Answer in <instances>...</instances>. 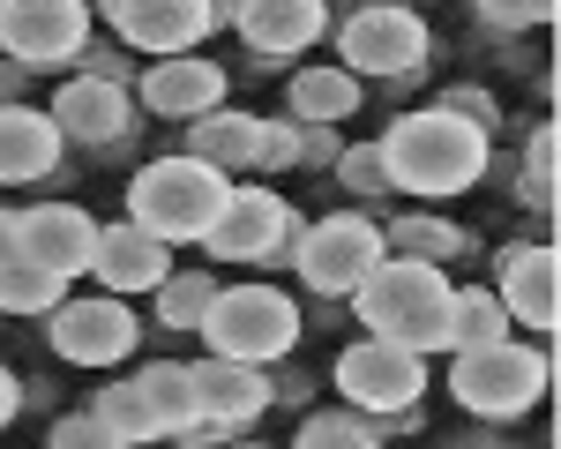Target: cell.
Returning <instances> with one entry per match:
<instances>
[{"label":"cell","instance_id":"obj_35","mask_svg":"<svg viewBox=\"0 0 561 449\" xmlns=\"http://www.w3.org/2000/svg\"><path fill=\"white\" fill-rule=\"evenodd\" d=\"M434 105H442V113H457V120H472L479 135H494V128H502V113H494V97H486V90H472V83L442 90V97H434Z\"/></svg>","mask_w":561,"mask_h":449},{"label":"cell","instance_id":"obj_9","mask_svg":"<svg viewBox=\"0 0 561 449\" xmlns=\"http://www.w3.org/2000/svg\"><path fill=\"white\" fill-rule=\"evenodd\" d=\"M45 345L68 359V367H121V359L142 345L135 300H113V292H90V300H60V308L45 314Z\"/></svg>","mask_w":561,"mask_h":449},{"label":"cell","instance_id":"obj_27","mask_svg":"<svg viewBox=\"0 0 561 449\" xmlns=\"http://www.w3.org/2000/svg\"><path fill=\"white\" fill-rule=\"evenodd\" d=\"M68 300V285L53 277V269H38V263H0V314H53Z\"/></svg>","mask_w":561,"mask_h":449},{"label":"cell","instance_id":"obj_28","mask_svg":"<svg viewBox=\"0 0 561 449\" xmlns=\"http://www.w3.org/2000/svg\"><path fill=\"white\" fill-rule=\"evenodd\" d=\"M90 412H98L105 427H121V435H128L135 449H142V442H165V427H158V412L142 404V390H135V382H105V390L90 398Z\"/></svg>","mask_w":561,"mask_h":449},{"label":"cell","instance_id":"obj_16","mask_svg":"<svg viewBox=\"0 0 561 449\" xmlns=\"http://www.w3.org/2000/svg\"><path fill=\"white\" fill-rule=\"evenodd\" d=\"M270 382H277L270 367H248V359H217V353H203L195 367H187L195 412H203V419H225L232 435H240L248 419H262V412L277 404V390H270Z\"/></svg>","mask_w":561,"mask_h":449},{"label":"cell","instance_id":"obj_25","mask_svg":"<svg viewBox=\"0 0 561 449\" xmlns=\"http://www.w3.org/2000/svg\"><path fill=\"white\" fill-rule=\"evenodd\" d=\"M128 382L142 390V404L158 412L165 442H173V427H180V419H195V390H187V359H150V367H135Z\"/></svg>","mask_w":561,"mask_h":449},{"label":"cell","instance_id":"obj_39","mask_svg":"<svg viewBox=\"0 0 561 449\" xmlns=\"http://www.w3.org/2000/svg\"><path fill=\"white\" fill-rule=\"evenodd\" d=\"M23 76H31V68H15V60H0V105H15V97H23Z\"/></svg>","mask_w":561,"mask_h":449},{"label":"cell","instance_id":"obj_36","mask_svg":"<svg viewBox=\"0 0 561 449\" xmlns=\"http://www.w3.org/2000/svg\"><path fill=\"white\" fill-rule=\"evenodd\" d=\"M76 76H90V83H121L128 90V45H83V60H76Z\"/></svg>","mask_w":561,"mask_h":449},{"label":"cell","instance_id":"obj_19","mask_svg":"<svg viewBox=\"0 0 561 449\" xmlns=\"http://www.w3.org/2000/svg\"><path fill=\"white\" fill-rule=\"evenodd\" d=\"M232 31L255 45L262 60H293V53H307V45H322L330 0H240Z\"/></svg>","mask_w":561,"mask_h":449},{"label":"cell","instance_id":"obj_34","mask_svg":"<svg viewBox=\"0 0 561 449\" xmlns=\"http://www.w3.org/2000/svg\"><path fill=\"white\" fill-rule=\"evenodd\" d=\"M561 0H479V15L494 23V31H539V23H554Z\"/></svg>","mask_w":561,"mask_h":449},{"label":"cell","instance_id":"obj_31","mask_svg":"<svg viewBox=\"0 0 561 449\" xmlns=\"http://www.w3.org/2000/svg\"><path fill=\"white\" fill-rule=\"evenodd\" d=\"M45 449H135V442L121 435V427H105L98 412H68V419H53Z\"/></svg>","mask_w":561,"mask_h":449},{"label":"cell","instance_id":"obj_20","mask_svg":"<svg viewBox=\"0 0 561 449\" xmlns=\"http://www.w3.org/2000/svg\"><path fill=\"white\" fill-rule=\"evenodd\" d=\"M60 128L38 105H0V187H23V180H45L60 165Z\"/></svg>","mask_w":561,"mask_h":449},{"label":"cell","instance_id":"obj_13","mask_svg":"<svg viewBox=\"0 0 561 449\" xmlns=\"http://www.w3.org/2000/svg\"><path fill=\"white\" fill-rule=\"evenodd\" d=\"M15 255L23 263L53 269L60 285L90 277V255H98V218L83 203H38V210H15Z\"/></svg>","mask_w":561,"mask_h":449},{"label":"cell","instance_id":"obj_40","mask_svg":"<svg viewBox=\"0 0 561 449\" xmlns=\"http://www.w3.org/2000/svg\"><path fill=\"white\" fill-rule=\"evenodd\" d=\"M0 263H15V210H0Z\"/></svg>","mask_w":561,"mask_h":449},{"label":"cell","instance_id":"obj_26","mask_svg":"<svg viewBox=\"0 0 561 449\" xmlns=\"http://www.w3.org/2000/svg\"><path fill=\"white\" fill-rule=\"evenodd\" d=\"M150 300H158V322H165V330H203V314H210V300H217V277L210 269H173Z\"/></svg>","mask_w":561,"mask_h":449},{"label":"cell","instance_id":"obj_38","mask_svg":"<svg viewBox=\"0 0 561 449\" xmlns=\"http://www.w3.org/2000/svg\"><path fill=\"white\" fill-rule=\"evenodd\" d=\"M15 412H23V382H15V375H8V367H0V427H8V419H15Z\"/></svg>","mask_w":561,"mask_h":449},{"label":"cell","instance_id":"obj_10","mask_svg":"<svg viewBox=\"0 0 561 449\" xmlns=\"http://www.w3.org/2000/svg\"><path fill=\"white\" fill-rule=\"evenodd\" d=\"M337 45H345V76H375V83H404L420 60H427V23L404 8V0H389V8H352L345 31H337Z\"/></svg>","mask_w":561,"mask_h":449},{"label":"cell","instance_id":"obj_5","mask_svg":"<svg viewBox=\"0 0 561 449\" xmlns=\"http://www.w3.org/2000/svg\"><path fill=\"white\" fill-rule=\"evenodd\" d=\"M547 382H554V353L517 345V337L449 353V398L465 404L472 419H524L531 404L547 398Z\"/></svg>","mask_w":561,"mask_h":449},{"label":"cell","instance_id":"obj_29","mask_svg":"<svg viewBox=\"0 0 561 449\" xmlns=\"http://www.w3.org/2000/svg\"><path fill=\"white\" fill-rule=\"evenodd\" d=\"M293 449H382L375 442V427L359 419V412H307L300 419V435H293Z\"/></svg>","mask_w":561,"mask_h":449},{"label":"cell","instance_id":"obj_14","mask_svg":"<svg viewBox=\"0 0 561 449\" xmlns=\"http://www.w3.org/2000/svg\"><path fill=\"white\" fill-rule=\"evenodd\" d=\"M45 113H53L60 142H83V150H121V142H135V128H142V105H135L128 90L90 83V76H68Z\"/></svg>","mask_w":561,"mask_h":449},{"label":"cell","instance_id":"obj_22","mask_svg":"<svg viewBox=\"0 0 561 449\" xmlns=\"http://www.w3.org/2000/svg\"><path fill=\"white\" fill-rule=\"evenodd\" d=\"M345 113H359V76L345 68H300L285 83V120H300V128H337Z\"/></svg>","mask_w":561,"mask_h":449},{"label":"cell","instance_id":"obj_7","mask_svg":"<svg viewBox=\"0 0 561 449\" xmlns=\"http://www.w3.org/2000/svg\"><path fill=\"white\" fill-rule=\"evenodd\" d=\"M293 232H300V218H293V203H285L277 187L232 180L217 225L195 240V247H203L210 263H285V255H293Z\"/></svg>","mask_w":561,"mask_h":449},{"label":"cell","instance_id":"obj_30","mask_svg":"<svg viewBox=\"0 0 561 449\" xmlns=\"http://www.w3.org/2000/svg\"><path fill=\"white\" fill-rule=\"evenodd\" d=\"M554 158H561V128L554 113L531 128V142H524V203L531 210H554Z\"/></svg>","mask_w":561,"mask_h":449},{"label":"cell","instance_id":"obj_12","mask_svg":"<svg viewBox=\"0 0 561 449\" xmlns=\"http://www.w3.org/2000/svg\"><path fill=\"white\" fill-rule=\"evenodd\" d=\"M113 38L128 53H150V60H173V53H195V45L217 31L210 0H90Z\"/></svg>","mask_w":561,"mask_h":449},{"label":"cell","instance_id":"obj_42","mask_svg":"<svg viewBox=\"0 0 561 449\" xmlns=\"http://www.w3.org/2000/svg\"><path fill=\"white\" fill-rule=\"evenodd\" d=\"M345 8H389V0H345Z\"/></svg>","mask_w":561,"mask_h":449},{"label":"cell","instance_id":"obj_8","mask_svg":"<svg viewBox=\"0 0 561 449\" xmlns=\"http://www.w3.org/2000/svg\"><path fill=\"white\" fill-rule=\"evenodd\" d=\"M90 45V0H0V60L15 68H76Z\"/></svg>","mask_w":561,"mask_h":449},{"label":"cell","instance_id":"obj_37","mask_svg":"<svg viewBox=\"0 0 561 449\" xmlns=\"http://www.w3.org/2000/svg\"><path fill=\"white\" fill-rule=\"evenodd\" d=\"M300 165H337V135L330 128H300Z\"/></svg>","mask_w":561,"mask_h":449},{"label":"cell","instance_id":"obj_4","mask_svg":"<svg viewBox=\"0 0 561 449\" xmlns=\"http://www.w3.org/2000/svg\"><path fill=\"white\" fill-rule=\"evenodd\" d=\"M217 359H248V367H277L300 345V300L285 285H217L210 314L195 330Z\"/></svg>","mask_w":561,"mask_h":449},{"label":"cell","instance_id":"obj_41","mask_svg":"<svg viewBox=\"0 0 561 449\" xmlns=\"http://www.w3.org/2000/svg\"><path fill=\"white\" fill-rule=\"evenodd\" d=\"M217 449H270V442H240V435H232V442H217Z\"/></svg>","mask_w":561,"mask_h":449},{"label":"cell","instance_id":"obj_6","mask_svg":"<svg viewBox=\"0 0 561 449\" xmlns=\"http://www.w3.org/2000/svg\"><path fill=\"white\" fill-rule=\"evenodd\" d=\"M382 218H367V210H337V218H314L293 232V277H300L307 292H322V300H352L359 292V277L382 263Z\"/></svg>","mask_w":561,"mask_h":449},{"label":"cell","instance_id":"obj_21","mask_svg":"<svg viewBox=\"0 0 561 449\" xmlns=\"http://www.w3.org/2000/svg\"><path fill=\"white\" fill-rule=\"evenodd\" d=\"M255 135H262L255 113L217 105V113H203V120H187V158L210 165V173H225V180H240V173H255Z\"/></svg>","mask_w":561,"mask_h":449},{"label":"cell","instance_id":"obj_11","mask_svg":"<svg viewBox=\"0 0 561 449\" xmlns=\"http://www.w3.org/2000/svg\"><path fill=\"white\" fill-rule=\"evenodd\" d=\"M330 375H337L345 412H404V404L427 398V353H404V345H382V337L345 345Z\"/></svg>","mask_w":561,"mask_h":449},{"label":"cell","instance_id":"obj_24","mask_svg":"<svg viewBox=\"0 0 561 449\" xmlns=\"http://www.w3.org/2000/svg\"><path fill=\"white\" fill-rule=\"evenodd\" d=\"M510 337V314L486 285H457L449 300V353H472V345H502Z\"/></svg>","mask_w":561,"mask_h":449},{"label":"cell","instance_id":"obj_17","mask_svg":"<svg viewBox=\"0 0 561 449\" xmlns=\"http://www.w3.org/2000/svg\"><path fill=\"white\" fill-rule=\"evenodd\" d=\"M135 105L158 113V120H203L225 105V68L203 53H173V60H150V76L135 83Z\"/></svg>","mask_w":561,"mask_h":449},{"label":"cell","instance_id":"obj_18","mask_svg":"<svg viewBox=\"0 0 561 449\" xmlns=\"http://www.w3.org/2000/svg\"><path fill=\"white\" fill-rule=\"evenodd\" d=\"M90 277L113 292V300H135V292H158L173 277V247L150 240L142 225H98V255H90Z\"/></svg>","mask_w":561,"mask_h":449},{"label":"cell","instance_id":"obj_1","mask_svg":"<svg viewBox=\"0 0 561 449\" xmlns=\"http://www.w3.org/2000/svg\"><path fill=\"white\" fill-rule=\"evenodd\" d=\"M375 150H382L389 187H397V195H420V203H449V195L479 187L486 165H494V135H479L472 120H457V113H442V105L397 113Z\"/></svg>","mask_w":561,"mask_h":449},{"label":"cell","instance_id":"obj_32","mask_svg":"<svg viewBox=\"0 0 561 449\" xmlns=\"http://www.w3.org/2000/svg\"><path fill=\"white\" fill-rule=\"evenodd\" d=\"M255 173H300V120H262Z\"/></svg>","mask_w":561,"mask_h":449},{"label":"cell","instance_id":"obj_3","mask_svg":"<svg viewBox=\"0 0 561 449\" xmlns=\"http://www.w3.org/2000/svg\"><path fill=\"white\" fill-rule=\"evenodd\" d=\"M225 195H232V180L210 173V165H195L187 150H180V158H150V165L128 180V225H142V232L165 240V247H187V240H203L217 225Z\"/></svg>","mask_w":561,"mask_h":449},{"label":"cell","instance_id":"obj_2","mask_svg":"<svg viewBox=\"0 0 561 449\" xmlns=\"http://www.w3.org/2000/svg\"><path fill=\"white\" fill-rule=\"evenodd\" d=\"M449 269L412 263V255H382V263L359 277L352 292V314L367 322V337L382 345H404V353H449Z\"/></svg>","mask_w":561,"mask_h":449},{"label":"cell","instance_id":"obj_15","mask_svg":"<svg viewBox=\"0 0 561 449\" xmlns=\"http://www.w3.org/2000/svg\"><path fill=\"white\" fill-rule=\"evenodd\" d=\"M502 314L554 337V314H561V255L554 240H524V247H502Z\"/></svg>","mask_w":561,"mask_h":449},{"label":"cell","instance_id":"obj_33","mask_svg":"<svg viewBox=\"0 0 561 449\" xmlns=\"http://www.w3.org/2000/svg\"><path fill=\"white\" fill-rule=\"evenodd\" d=\"M337 180H345L352 195H389V173H382V150L375 142H359V150H337Z\"/></svg>","mask_w":561,"mask_h":449},{"label":"cell","instance_id":"obj_23","mask_svg":"<svg viewBox=\"0 0 561 449\" xmlns=\"http://www.w3.org/2000/svg\"><path fill=\"white\" fill-rule=\"evenodd\" d=\"M382 247H389V255H412V263L449 269L457 255H465V225L434 218V210H404V218L382 225Z\"/></svg>","mask_w":561,"mask_h":449}]
</instances>
